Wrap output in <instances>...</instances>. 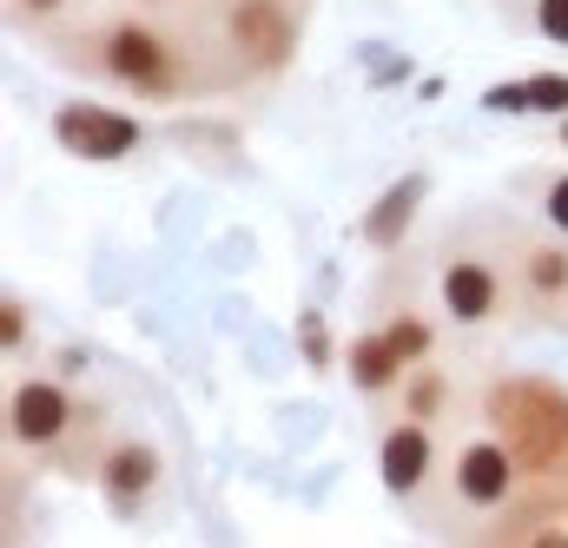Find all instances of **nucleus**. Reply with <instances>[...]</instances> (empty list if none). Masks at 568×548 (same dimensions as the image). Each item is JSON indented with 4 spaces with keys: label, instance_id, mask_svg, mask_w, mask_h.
I'll return each instance as SVG.
<instances>
[{
    "label": "nucleus",
    "instance_id": "nucleus-19",
    "mask_svg": "<svg viewBox=\"0 0 568 548\" xmlns=\"http://www.w3.org/2000/svg\"><path fill=\"white\" fill-rule=\"evenodd\" d=\"M0 344H7V351H20V344H27V311H20V297H7V304H0Z\"/></svg>",
    "mask_w": 568,
    "mask_h": 548
},
{
    "label": "nucleus",
    "instance_id": "nucleus-14",
    "mask_svg": "<svg viewBox=\"0 0 568 548\" xmlns=\"http://www.w3.org/2000/svg\"><path fill=\"white\" fill-rule=\"evenodd\" d=\"M377 331L404 351V364H429V351H436V324H429L424 311H390Z\"/></svg>",
    "mask_w": 568,
    "mask_h": 548
},
{
    "label": "nucleus",
    "instance_id": "nucleus-20",
    "mask_svg": "<svg viewBox=\"0 0 568 548\" xmlns=\"http://www.w3.org/2000/svg\"><path fill=\"white\" fill-rule=\"evenodd\" d=\"M483 106H489V113H529V87H496Z\"/></svg>",
    "mask_w": 568,
    "mask_h": 548
},
{
    "label": "nucleus",
    "instance_id": "nucleus-9",
    "mask_svg": "<svg viewBox=\"0 0 568 548\" xmlns=\"http://www.w3.org/2000/svg\"><path fill=\"white\" fill-rule=\"evenodd\" d=\"M152 489H159V449L152 443H113L100 456V496H106V509L140 516L145 503H152Z\"/></svg>",
    "mask_w": 568,
    "mask_h": 548
},
{
    "label": "nucleus",
    "instance_id": "nucleus-13",
    "mask_svg": "<svg viewBox=\"0 0 568 548\" xmlns=\"http://www.w3.org/2000/svg\"><path fill=\"white\" fill-rule=\"evenodd\" d=\"M397 404H404V416H424V423H436V416L449 410V377H443L436 364H410V377H404Z\"/></svg>",
    "mask_w": 568,
    "mask_h": 548
},
{
    "label": "nucleus",
    "instance_id": "nucleus-16",
    "mask_svg": "<svg viewBox=\"0 0 568 548\" xmlns=\"http://www.w3.org/2000/svg\"><path fill=\"white\" fill-rule=\"evenodd\" d=\"M297 337H304V364H311V371H331V337H324V317H317V311H304Z\"/></svg>",
    "mask_w": 568,
    "mask_h": 548
},
{
    "label": "nucleus",
    "instance_id": "nucleus-10",
    "mask_svg": "<svg viewBox=\"0 0 568 548\" xmlns=\"http://www.w3.org/2000/svg\"><path fill=\"white\" fill-rule=\"evenodd\" d=\"M344 377H351L364 397H397L404 377H410V364H404V351H397L384 331H357L351 351H344Z\"/></svg>",
    "mask_w": 568,
    "mask_h": 548
},
{
    "label": "nucleus",
    "instance_id": "nucleus-1",
    "mask_svg": "<svg viewBox=\"0 0 568 548\" xmlns=\"http://www.w3.org/2000/svg\"><path fill=\"white\" fill-rule=\"evenodd\" d=\"M489 416L509 436V449L523 456V469H568V390L542 377H516L503 390H489Z\"/></svg>",
    "mask_w": 568,
    "mask_h": 548
},
{
    "label": "nucleus",
    "instance_id": "nucleus-18",
    "mask_svg": "<svg viewBox=\"0 0 568 548\" xmlns=\"http://www.w3.org/2000/svg\"><path fill=\"white\" fill-rule=\"evenodd\" d=\"M542 219L568 239V172H562V179H549V192H542Z\"/></svg>",
    "mask_w": 568,
    "mask_h": 548
},
{
    "label": "nucleus",
    "instance_id": "nucleus-8",
    "mask_svg": "<svg viewBox=\"0 0 568 548\" xmlns=\"http://www.w3.org/2000/svg\"><path fill=\"white\" fill-rule=\"evenodd\" d=\"M429 469H436V436H429L424 416H404V423H390V429L377 436V476H384L390 496L410 503L429 483Z\"/></svg>",
    "mask_w": 568,
    "mask_h": 548
},
{
    "label": "nucleus",
    "instance_id": "nucleus-21",
    "mask_svg": "<svg viewBox=\"0 0 568 548\" xmlns=\"http://www.w3.org/2000/svg\"><path fill=\"white\" fill-rule=\"evenodd\" d=\"M556 145H568V120H562V139H556Z\"/></svg>",
    "mask_w": 568,
    "mask_h": 548
},
{
    "label": "nucleus",
    "instance_id": "nucleus-17",
    "mask_svg": "<svg viewBox=\"0 0 568 548\" xmlns=\"http://www.w3.org/2000/svg\"><path fill=\"white\" fill-rule=\"evenodd\" d=\"M536 33L568 47V0H536Z\"/></svg>",
    "mask_w": 568,
    "mask_h": 548
},
{
    "label": "nucleus",
    "instance_id": "nucleus-4",
    "mask_svg": "<svg viewBox=\"0 0 568 548\" xmlns=\"http://www.w3.org/2000/svg\"><path fill=\"white\" fill-rule=\"evenodd\" d=\"M53 139H60V152H73V159L113 165V159H126L145 133H140V120H133V113H120V106H100V100H67V106L53 113Z\"/></svg>",
    "mask_w": 568,
    "mask_h": 548
},
{
    "label": "nucleus",
    "instance_id": "nucleus-3",
    "mask_svg": "<svg viewBox=\"0 0 568 548\" xmlns=\"http://www.w3.org/2000/svg\"><path fill=\"white\" fill-rule=\"evenodd\" d=\"M516 476H523V456L509 449L503 429L463 443L456 463H449V489H456V503H469V509H509V503H516Z\"/></svg>",
    "mask_w": 568,
    "mask_h": 548
},
{
    "label": "nucleus",
    "instance_id": "nucleus-6",
    "mask_svg": "<svg viewBox=\"0 0 568 548\" xmlns=\"http://www.w3.org/2000/svg\"><path fill=\"white\" fill-rule=\"evenodd\" d=\"M67 429H73V397L53 377H20L7 390V436L20 449H53Z\"/></svg>",
    "mask_w": 568,
    "mask_h": 548
},
{
    "label": "nucleus",
    "instance_id": "nucleus-12",
    "mask_svg": "<svg viewBox=\"0 0 568 548\" xmlns=\"http://www.w3.org/2000/svg\"><path fill=\"white\" fill-rule=\"evenodd\" d=\"M523 291L529 297H568V245H529L523 252Z\"/></svg>",
    "mask_w": 568,
    "mask_h": 548
},
{
    "label": "nucleus",
    "instance_id": "nucleus-2",
    "mask_svg": "<svg viewBox=\"0 0 568 548\" xmlns=\"http://www.w3.org/2000/svg\"><path fill=\"white\" fill-rule=\"evenodd\" d=\"M100 73L140 100H179L185 93V60L172 53V40L152 20H113L100 33Z\"/></svg>",
    "mask_w": 568,
    "mask_h": 548
},
{
    "label": "nucleus",
    "instance_id": "nucleus-7",
    "mask_svg": "<svg viewBox=\"0 0 568 548\" xmlns=\"http://www.w3.org/2000/svg\"><path fill=\"white\" fill-rule=\"evenodd\" d=\"M225 33L232 47L252 60V67H284L291 60V40H297V20L284 13V0H232L225 7Z\"/></svg>",
    "mask_w": 568,
    "mask_h": 548
},
{
    "label": "nucleus",
    "instance_id": "nucleus-5",
    "mask_svg": "<svg viewBox=\"0 0 568 548\" xmlns=\"http://www.w3.org/2000/svg\"><path fill=\"white\" fill-rule=\"evenodd\" d=\"M436 297H443V317H456V324H489V317L509 304V284H503V272H496L489 258L449 252V258L436 265Z\"/></svg>",
    "mask_w": 568,
    "mask_h": 548
},
{
    "label": "nucleus",
    "instance_id": "nucleus-15",
    "mask_svg": "<svg viewBox=\"0 0 568 548\" xmlns=\"http://www.w3.org/2000/svg\"><path fill=\"white\" fill-rule=\"evenodd\" d=\"M529 113H568V73H529Z\"/></svg>",
    "mask_w": 568,
    "mask_h": 548
},
{
    "label": "nucleus",
    "instance_id": "nucleus-11",
    "mask_svg": "<svg viewBox=\"0 0 568 548\" xmlns=\"http://www.w3.org/2000/svg\"><path fill=\"white\" fill-rule=\"evenodd\" d=\"M424 205V172H410V179H397L371 212H364V239L377 245V252H390L397 239H404V225H410V212Z\"/></svg>",
    "mask_w": 568,
    "mask_h": 548
}]
</instances>
